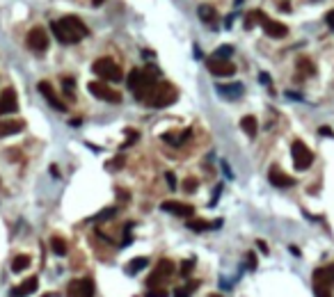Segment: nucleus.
Returning a JSON list of instances; mask_svg holds the SVG:
<instances>
[{
	"label": "nucleus",
	"instance_id": "nucleus-1",
	"mask_svg": "<svg viewBox=\"0 0 334 297\" xmlns=\"http://www.w3.org/2000/svg\"><path fill=\"white\" fill-rule=\"evenodd\" d=\"M50 30L57 37L59 44H78L80 39H85L89 35L87 25L78 16H62L59 21L50 23Z\"/></svg>",
	"mask_w": 334,
	"mask_h": 297
},
{
	"label": "nucleus",
	"instance_id": "nucleus-2",
	"mask_svg": "<svg viewBox=\"0 0 334 297\" xmlns=\"http://www.w3.org/2000/svg\"><path fill=\"white\" fill-rule=\"evenodd\" d=\"M156 82H158V78H156V71H151V69H133L131 76H128V87L135 91V96L140 101L146 98V94L156 87Z\"/></svg>",
	"mask_w": 334,
	"mask_h": 297
},
{
	"label": "nucleus",
	"instance_id": "nucleus-3",
	"mask_svg": "<svg viewBox=\"0 0 334 297\" xmlns=\"http://www.w3.org/2000/svg\"><path fill=\"white\" fill-rule=\"evenodd\" d=\"M178 98V91L174 89L172 85H167V82H156V87L146 94L144 103L151 105V108H167V105L176 103Z\"/></svg>",
	"mask_w": 334,
	"mask_h": 297
},
{
	"label": "nucleus",
	"instance_id": "nucleus-4",
	"mask_svg": "<svg viewBox=\"0 0 334 297\" xmlns=\"http://www.w3.org/2000/svg\"><path fill=\"white\" fill-rule=\"evenodd\" d=\"M92 71L99 78H103V82H119L124 78L122 69L117 62H112V57H99L92 64Z\"/></svg>",
	"mask_w": 334,
	"mask_h": 297
},
{
	"label": "nucleus",
	"instance_id": "nucleus-5",
	"mask_svg": "<svg viewBox=\"0 0 334 297\" xmlns=\"http://www.w3.org/2000/svg\"><path fill=\"white\" fill-rule=\"evenodd\" d=\"M252 16H254V21H259V23H261L263 32H265L268 37H272V39H282V37H286V35H288V27L284 25V23L268 18L263 12H261V9H254V12H252Z\"/></svg>",
	"mask_w": 334,
	"mask_h": 297
},
{
	"label": "nucleus",
	"instance_id": "nucleus-6",
	"mask_svg": "<svg viewBox=\"0 0 334 297\" xmlns=\"http://www.w3.org/2000/svg\"><path fill=\"white\" fill-rule=\"evenodd\" d=\"M291 155H293V164H295L297 172H307L314 162V153L309 151V146L302 140H295L291 146Z\"/></svg>",
	"mask_w": 334,
	"mask_h": 297
},
{
	"label": "nucleus",
	"instance_id": "nucleus-7",
	"mask_svg": "<svg viewBox=\"0 0 334 297\" xmlns=\"http://www.w3.org/2000/svg\"><path fill=\"white\" fill-rule=\"evenodd\" d=\"M87 89H89L92 96H96V98L105 101V103H122V94H119V91H114L112 87H108L103 80L89 82V85H87Z\"/></svg>",
	"mask_w": 334,
	"mask_h": 297
},
{
	"label": "nucleus",
	"instance_id": "nucleus-8",
	"mask_svg": "<svg viewBox=\"0 0 334 297\" xmlns=\"http://www.w3.org/2000/svg\"><path fill=\"white\" fill-rule=\"evenodd\" d=\"M174 274V263L169 258H163L158 260V265H156V270L149 274V279H146V286L149 288H156L160 286V283L165 281V279H169Z\"/></svg>",
	"mask_w": 334,
	"mask_h": 297
},
{
	"label": "nucleus",
	"instance_id": "nucleus-9",
	"mask_svg": "<svg viewBox=\"0 0 334 297\" xmlns=\"http://www.w3.org/2000/svg\"><path fill=\"white\" fill-rule=\"evenodd\" d=\"M206 67H208V71L213 73V76H218V78H229V76H233L236 73V67H233V62L231 59H227V57H208L206 59Z\"/></svg>",
	"mask_w": 334,
	"mask_h": 297
},
{
	"label": "nucleus",
	"instance_id": "nucleus-10",
	"mask_svg": "<svg viewBox=\"0 0 334 297\" xmlns=\"http://www.w3.org/2000/svg\"><path fill=\"white\" fill-rule=\"evenodd\" d=\"M67 297H94V281L92 279H73L67 286Z\"/></svg>",
	"mask_w": 334,
	"mask_h": 297
},
{
	"label": "nucleus",
	"instance_id": "nucleus-11",
	"mask_svg": "<svg viewBox=\"0 0 334 297\" xmlns=\"http://www.w3.org/2000/svg\"><path fill=\"white\" fill-rule=\"evenodd\" d=\"M25 41H27V48L35 50V53H44V50L48 48V35H46V30L39 25L32 27V30L27 32Z\"/></svg>",
	"mask_w": 334,
	"mask_h": 297
},
{
	"label": "nucleus",
	"instance_id": "nucleus-12",
	"mask_svg": "<svg viewBox=\"0 0 334 297\" xmlns=\"http://www.w3.org/2000/svg\"><path fill=\"white\" fill-rule=\"evenodd\" d=\"M160 208H163L165 213L176 215V217H192V215H195V206L183 204V201H163Z\"/></svg>",
	"mask_w": 334,
	"mask_h": 297
},
{
	"label": "nucleus",
	"instance_id": "nucleus-13",
	"mask_svg": "<svg viewBox=\"0 0 334 297\" xmlns=\"http://www.w3.org/2000/svg\"><path fill=\"white\" fill-rule=\"evenodd\" d=\"M18 110V98H16V91H14V87H7V89H3V94H0V114H12Z\"/></svg>",
	"mask_w": 334,
	"mask_h": 297
},
{
	"label": "nucleus",
	"instance_id": "nucleus-14",
	"mask_svg": "<svg viewBox=\"0 0 334 297\" xmlns=\"http://www.w3.org/2000/svg\"><path fill=\"white\" fill-rule=\"evenodd\" d=\"M37 87H39V91H41V94H44V98L48 101V103L53 105L55 110H62V112H64V110H67V103H64V101L59 98L57 94H55L53 85H50L48 80H41V82H39V85H37Z\"/></svg>",
	"mask_w": 334,
	"mask_h": 297
},
{
	"label": "nucleus",
	"instance_id": "nucleus-15",
	"mask_svg": "<svg viewBox=\"0 0 334 297\" xmlns=\"http://www.w3.org/2000/svg\"><path fill=\"white\" fill-rule=\"evenodd\" d=\"M268 181L272 183L275 187H282V190H286V187H293V185H295V178L288 176V174H284L279 167H270Z\"/></svg>",
	"mask_w": 334,
	"mask_h": 297
},
{
	"label": "nucleus",
	"instance_id": "nucleus-16",
	"mask_svg": "<svg viewBox=\"0 0 334 297\" xmlns=\"http://www.w3.org/2000/svg\"><path fill=\"white\" fill-rule=\"evenodd\" d=\"M37 286H39L37 277H30L23 283H18L16 288H12V290H9V297H27V295H32V292L37 290Z\"/></svg>",
	"mask_w": 334,
	"mask_h": 297
},
{
	"label": "nucleus",
	"instance_id": "nucleus-17",
	"mask_svg": "<svg viewBox=\"0 0 334 297\" xmlns=\"http://www.w3.org/2000/svg\"><path fill=\"white\" fill-rule=\"evenodd\" d=\"M311 279H314V283H323V286H332V283H334V263H332V265H325V268L314 270V274H311Z\"/></svg>",
	"mask_w": 334,
	"mask_h": 297
},
{
	"label": "nucleus",
	"instance_id": "nucleus-18",
	"mask_svg": "<svg viewBox=\"0 0 334 297\" xmlns=\"http://www.w3.org/2000/svg\"><path fill=\"white\" fill-rule=\"evenodd\" d=\"M25 123L21 119H0V137H9V135H16V133L23 130Z\"/></svg>",
	"mask_w": 334,
	"mask_h": 297
},
{
	"label": "nucleus",
	"instance_id": "nucleus-19",
	"mask_svg": "<svg viewBox=\"0 0 334 297\" xmlns=\"http://www.w3.org/2000/svg\"><path fill=\"white\" fill-rule=\"evenodd\" d=\"M240 128L245 130L247 137H254L256 133H259V123H256V117H254V114H245V117L240 119Z\"/></svg>",
	"mask_w": 334,
	"mask_h": 297
},
{
	"label": "nucleus",
	"instance_id": "nucleus-20",
	"mask_svg": "<svg viewBox=\"0 0 334 297\" xmlns=\"http://www.w3.org/2000/svg\"><path fill=\"white\" fill-rule=\"evenodd\" d=\"M30 256L27 254H18V256H14L12 258V272L14 274H21V272H25L27 268H30Z\"/></svg>",
	"mask_w": 334,
	"mask_h": 297
},
{
	"label": "nucleus",
	"instance_id": "nucleus-21",
	"mask_svg": "<svg viewBox=\"0 0 334 297\" xmlns=\"http://www.w3.org/2000/svg\"><path fill=\"white\" fill-rule=\"evenodd\" d=\"M197 14H199V18L204 23H215V21H218V12H215L210 5H201V7L197 9Z\"/></svg>",
	"mask_w": 334,
	"mask_h": 297
},
{
	"label": "nucleus",
	"instance_id": "nucleus-22",
	"mask_svg": "<svg viewBox=\"0 0 334 297\" xmlns=\"http://www.w3.org/2000/svg\"><path fill=\"white\" fill-rule=\"evenodd\" d=\"M50 249H53V254H57V256H67L69 247H67V242H64V238L53 236L50 238Z\"/></svg>",
	"mask_w": 334,
	"mask_h": 297
},
{
	"label": "nucleus",
	"instance_id": "nucleus-23",
	"mask_svg": "<svg viewBox=\"0 0 334 297\" xmlns=\"http://www.w3.org/2000/svg\"><path fill=\"white\" fill-rule=\"evenodd\" d=\"M146 265H149V258H144V256H137V258H133L131 263L126 265V272L128 274H137L140 270H144Z\"/></svg>",
	"mask_w": 334,
	"mask_h": 297
},
{
	"label": "nucleus",
	"instance_id": "nucleus-24",
	"mask_svg": "<svg viewBox=\"0 0 334 297\" xmlns=\"http://www.w3.org/2000/svg\"><path fill=\"white\" fill-rule=\"evenodd\" d=\"M297 71H300L302 76H314L316 67H314V62H309L307 57H300V59H297Z\"/></svg>",
	"mask_w": 334,
	"mask_h": 297
},
{
	"label": "nucleus",
	"instance_id": "nucleus-25",
	"mask_svg": "<svg viewBox=\"0 0 334 297\" xmlns=\"http://www.w3.org/2000/svg\"><path fill=\"white\" fill-rule=\"evenodd\" d=\"M190 135H192V130H181V135H178V137H174V135H163V140L169 142V144H174V146H178V144H183V142L190 140Z\"/></svg>",
	"mask_w": 334,
	"mask_h": 297
},
{
	"label": "nucleus",
	"instance_id": "nucleus-26",
	"mask_svg": "<svg viewBox=\"0 0 334 297\" xmlns=\"http://www.w3.org/2000/svg\"><path fill=\"white\" fill-rule=\"evenodd\" d=\"M218 91H222V94L227 96H240L242 94V85H218Z\"/></svg>",
	"mask_w": 334,
	"mask_h": 297
},
{
	"label": "nucleus",
	"instance_id": "nucleus-27",
	"mask_svg": "<svg viewBox=\"0 0 334 297\" xmlns=\"http://www.w3.org/2000/svg\"><path fill=\"white\" fill-rule=\"evenodd\" d=\"M195 290H197V281H190L188 286L176 288V290H174V297H190Z\"/></svg>",
	"mask_w": 334,
	"mask_h": 297
},
{
	"label": "nucleus",
	"instance_id": "nucleus-28",
	"mask_svg": "<svg viewBox=\"0 0 334 297\" xmlns=\"http://www.w3.org/2000/svg\"><path fill=\"white\" fill-rule=\"evenodd\" d=\"M124 162H126V160H124V155H122V153H119V155H117V158H112V160H110V162H108V164H105V167H108V169H110V172H119V169H122V167H124Z\"/></svg>",
	"mask_w": 334,
	"mask_h": 297
},
{
	"label": "nucleus",
	"instance_id": "nucleus-29",
	"mask_svg": "<svg viewBox=\"0 0 334 297\" xmlns=\"http://www.w3.org/2000/svg\"><path fill=\"white\" fill-rule=\"evenodd\" d=\"M314 292H316V297H332L329 286H323V283H314Z\"/></svg>",
	"mask_w": 334,
	"mask_h": 297
},
{
	"label": "nucleus",
	"instance_id": "nucleus-30",
	"mask_svg": "<svg viewBox=\"0 0 334 297\" xmlns=\"http://www.w3.org/2000/svg\"><path fill=\"white\" fill-rule=\"evenodd\" d=\"M188 226L192 228V231H206V228H210L208 222H201V219H190L188 222Z\"/></svg>",
	"mask_w": 334,
	"mask_h": 297
},
{
	"label": "nucleus",
	"instance_id": "nucleus-31",
	"mask_svg": "<svg viewBox=\"0 0 334 297\" xmlns=\"http://www.w3.org/2000/svg\"><path fill=\"white\" fill-rule=\"evenodd\" d=\"M114 213H117V210H114V208H105V210H101V213L94 217V222H96V224H99V222H105V219L114 217Z\"/></svg>",
	"mask_w": 334,
	"mask_h": 297
},
{
	"label": "nucleus",
	"instance_id": "nucleus-32",
	"mask_svg": "<svg viewBox=\"0 0 334 297\" xmlns=\"http://www.w3.org/2000/svg\"><path fill=\"white\" fill-rule=\"evenodd\" d=\"M146 297H167V288H163V286L149 288V290H146Z\"/></svg>",
	"mask_w": 334,
	"mask_h": 297
},
{
	"label": "nucleus",
	"instance_id": "nucleus-33",
	"mask_svg": "<svg viewBox=\"0 0 334 297\" xmlns=\"http://www.w3.org/2000/svg\"><path fill=\"white\" fill-rule=\"evenodd\" d=\"M197 185H199V183H197V178H186V181H183V190L186 192H197Z\"/></svg>",
	"mask_w": 334,
	"mask_h": 297
},
{
	"label": "nucleus",
	"instance_id": "nucleus-34",
	"mask_svg": "<svg viewBox=\"0 0 334 297\" xmlns=\"http://www.w3.org/2000/svg\"><path fill=\"white\" fill-rule=\"evenodd\" d=\"M62 85H64V91L69 94V98H76V96H73V80H71V78H64Z\"/></svg>",
	"mask_w": 334,
	"mask_h": 297
},
{
	"label": "nucleus",
	"instance_id": "nucleus-35",
	"mask_svg": "<svg viewBox=\"0 0 334 297\" xmlns=\"http://www.w3.org/2000/svg\"><path fill=\"white\" fill-rule=\"evenodd\" d=\"M126 133H128V135H126V142L122 144V149H126L128 144H133V142L137 140V130H126Z\"/></svg>",
	"mask_w": 334,
	"mask_h": 297
},
{
	"label": "nucleus",
	"instance_id": "nucleus-36",
	"mask_svg": "<svg viewBox=\"0 0 334 297\" xmlns=\"http://www.w3.org/2000/svg\"><path fill=\"white\" fill-rule=\"evenodd\" d=\"M165 181H167L169 190H176V176H174L172 172H167V174H165Z\"/></svg>",
	"mask_w": 334,
	"mask_h": 297
},
{
	"label": "nucleus",
	"instance_id": "nucleus-37",
	"mask_svg": "<svg viewBox=\"0 0 334 297\" xmlns=\"http://www.w3.org/2000/svg\"><path fill=\"white\" fill-rule=\"evenodd\" d=\"M229 53H231V46H222V48H218V53H215V57H227Z\"/></svg>",
	"mask_w": 334,
	"mask_h": 297
},
{
	"label": "nucleus",
	"instance_id": "nucleus-38",
	"mask_svg": "<svg viewBox=\"0 0 334 297\" xmlns=\"http://www.w3.org/2000/svg\"><path fill=\"white\" fill-rule=\"evenodd\" d=\"M192 268H195V260H188V263H186V260H183V265H181V272H183V274H188V272H190Z\"/></svg>",
	"mask_w": 334,
	"mask_h": 297
},
{
	"label": "nucleus",
	"instance_id": "nucleus-39",
	"mask_svg": "<svg viewBox=\"0 0 334 297\" xmlns=\"http://www.w3.org/2000/svg\"><path fill=\"white\" fill-rule=\"evenodd\" d=\"M320 135H325V137H334V130H332V128H327V126H323V128H320Z\"/></svg>",
	"mask_w": 334,
	"mask_h": 297
},
{
	"label": "nucleus",
	"instance_id": "nucleus-40",
	"mask_svg": "<svg viewBox=\"0 0 334 297\" xmlns=\"http://www.w3.org/2000/svg\"><path fill=\"white\" fill-rule=\"evenodd\" d=\"M247 258H250V270H254V265H256V256H254V254H247Z\"/></svg>",
	"mask_w": 334,
	"mask_h": 297
},
{
	"label": "nucleus",
	"instance_id": "nucleus-41",
	"mask_svg": "<svg viewBox=\"0 0 334 297\" xmlns=\"http://www.w3.org/2000/svg\"><path fill=\"white\" fill-rule=\"evenodd\" d=\"M327 25H329V27H334V12H329V14H327Z\"/></svg>",
	"mask_w": 334,
	"mask_h": 297
},
{
	"label": "nucleus",
	"instance_id": "nucleus-42",
	"mask_svg": "<svg viewBox=\"0 0 334 297\" xmlns=\"http://www.w3.org/2000/svg\"><path fill=\"white\" fill-rule=\"evenodd\" d=\"M259 249L263 251V254H268V247H265V242H263V240H259Z\"/></svg>",
	"mask_w": 334,
	"mask_h": 297
},
{
	"label": "nucleus",
	"instance_id": "nucleus-43",
	"mask_svg": "<svg viewBox=\"0 0 334 297\" xmlns=\"http://www.w3.org/2000/svg\"><path fill=\"white\" fill-rule=\"evenodd\" d=\"M92 3H94V5H103L105 0H92Z\"/></svg>",
	"mask_w": 334,
	"mask_h": 297
},
{
	"label": "nucleus",
	"instance_id": "nucleus-44",
	"mask_svg": "<svg viewBox=\"0 0 334 297\" xmlns=\"http://www.w3.org/2000/svg\"><path fill=\"white\" fill-rule=\"evenodd\" d=\"M210 297H222V295H210Z\"/></svg>",
	"mask_w": 334,
	"mask_h": 297
}]
</instances>
